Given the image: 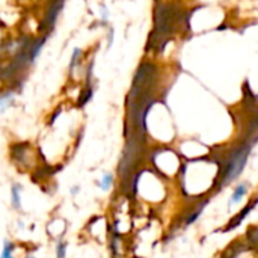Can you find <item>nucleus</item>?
I'll return each mask as SVG.
<instances>
[{"label":"nucleus","mask_w":258,"mask_h":258,"mask_svg":"<svg viewBox=\"0 0 258 258\" xmlns=\"http://www.w3.org/2000/svg\"><path fill=\"white\" fill-rule=\"evenodd\" d=\"M248 156H249V147H245V148L236 151V153L230 157V160H228V163H227V171H225V174H224V175H225V183H228L230 180L236 178V177L240 174V171L243 169V166H245V163H246Z\"/></svg>","instance_id":"f257e3e1"},{"label":"nucleus","mask_w":258,"mask_h":258,"mask_svg":"<svg viewBox=\"0 0 258 258\" xmlns=\"http://www.w3.org/2000/svg\"><path fill=\"white\" fill-rule=\"evenodd\" d=\"M21 192H23V187L20 184H14L11 187V204L15 210H20L21 209Z\"/></svg>","instance_id":"f03ea898"},{"label":"nucleus","mask_w":258,"mask_h":258,"mask_svg":"<svg viewBox=\"0 0 258 258\" xmlns=\"http://www.w3.org/2000/svg\"><path fill=\"white\" fill-rule=\"evenodd\" d=\"M248 183H242V184H239V186H236V189H234V192H233V195H231V200H230V206H234V204H237L245 195H246V192H248Z\"/></svg>","instance_id":"7ed1b4c3"},{"label":"nucleus","mask_w":258,"mask_h":258,"mask_svg":"<svg viewBox=\"0 0 258 258\" xmlns=\"http://www.w3.org/2000/svg\"><path fill=\"white\" fill-rule=\"evenodd\" d=\"M112 184H113V175H112L110 172L103 174V177H101V180H100V183H98L100 189L104 190V192H107V190L112 189Z\"/></svg>","instance_id":"20e7f679"},{"label":"nucleus","mask_w":258,"mask_h":258,"mask_svg":"<svg viewBox=\"0 0 258 258\" xmlns=\"http://www.w3.org/2000/svg\"><path fill=\"white\" fill-rule=\"evenodd\" d=\"M14 101V92H6L0 95V112H5L9 104Z\"/></svg>","instance_id":"39448f33"},{"label":"nucleus","mask_w":258,"mask_h":258,"mask_svg":"<svg viewBox=\"0 0 258 258\" xmlns=\"http://www.w3.org/2000/svg\"><path fill=\"white\" fill-rule=\"evenodd\" d=\"M14 249H15V245L12 242H5L3 243V249L0 252V258H14Z\"/></svg>","instance_id":"423d86ee"},{"label":"nucleus","mask_w":258,"mask_h":258,"mask_svg":"<svg viewBox=\"0 0 258 258\" xmlns=\"http://www.w3.org/2000/svg\"><path fill=\"white\" fill-rule=\"evenodd\" d=\"M80 56H82V50H80V48H76V50L73 51V57H71V63H70V73H73V71L76 70V67L79 65Z\"/></svg>","instance_id":"0eeeda50"},{"label":"nucleus","mask_w":258,"mask_h":258,"mask_svg":"<svg viewBox=\"0 0 258 258\" xmlns=\"http://www.w3.org/2000/svg\"><path fill=\"white\" fill-rule=\"evenodd\" d=\"M56 258H67V243L59 240L56 245Z\"/></svg>","instance_id":"6e6552de"},{"label":"nucleus","mask_w":258,"mask_h":258,"mask_svg":"<svg viewBox=\"0 0 258 258\" xmlns=\"http://www.w3.org/2000/svg\"><path fill=\"white\" fill-rule=\"evenodd\" d=\"M77 192H79V187H74V189H71V194H73V195H76Z\"/></svg>","instance_id":"1a4fd4ad"},{"label":"nucleus","mask_w":258,"mask_h":258,"mask_svg":"<svg viewBox=\"0 0 258 258\" xmlns=\"http://www.w3.org/2000/svg\"><path fill=\"white\" fill-rule=\"evenodd\" d=\"M26 258H35V257H32V255H27V257Z\"/></svg>","instance_id":"9d476101"}]
</instances>
